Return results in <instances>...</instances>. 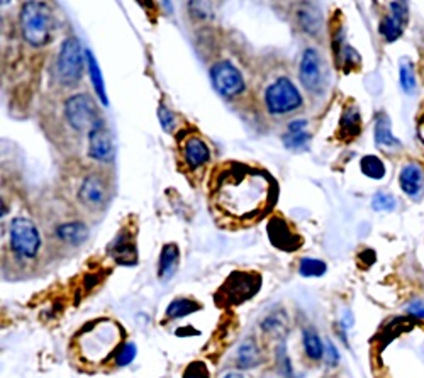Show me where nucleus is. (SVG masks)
Instances as JSON below:
<instances>
[{"instance_id": "f257e3e1", "label": "nucleus", "mask_w": 424, "mask_h": 378, "mask_svg": "<svg viewBox=\"0 0 424 378\" xmlns=\"http://www.w3.org/2000/svg\"><path fill=\"white\" fill-rule=\"evenodd\" d=\"M277 194V181L267 172L233 163L218 175L214 204L226 217L253 222L274 207Z\"/></svg>"}, {"instance_id": "f03ea898", "label": "nucleus", "mask_w": 424, "mask_h": 378, "mask_svg": "<svg viewBox=\"0 0 424 378\" xmlns=\"http://www.w3.org/2000/svg\"><path fill=\"white\" fill-rule=\"evenodd\" d=\"M21 26L24 39L31 46H44L51 37V14L46 3L26 2L22 6Z\"/></svg>"}, {"instance_id": "7ed1b4c3", "label": "nucleus", "mask_w": 424, "mask_h": 378, "mask_svg": "<svg viewBox=\"0 0 424 378\" xmlns=\"http://www.w3.org/2000/svg\"><path fill=\"white\" fill-rule=\"evenodd\" d=\"M261 285L260 275L249 271H234L231 273L224 285L219 289L215 300L221 305H236L256 296Z\"/></svg>"}, {"instance_id": "20e7f679", "label": "nucleus", "mask_w": 424, "mask_h": 378, "mask_svg": "<svg viewBox=\"0 0 424 378\" xmlns=\"http://www.w3.org/2000/svg\"><path fill=\"white\" fill-rule=\"evenodd\" d=\"M65 116L70 126L78 132H92L102 119L98 117L96 102L87 93H77L65 102Z\"/></svg>"}, {"instance_id": "39448f33", "label": "nucleus", "mask_w": 424, "mask_h": 378, "mask_svg": "<svg viewBox=\"0 0 424 378\" xmlns=\"http://www.w3.org/2000/svg\"><path fill=\"white\" fill-rule=\"evenodd\" d=\"M56 71L63 85H75L83 75V51L77 37H68L62 44L56 60Z\"/></svg>"}, {"instance_id": "423d86ee", "label": "nucleus", "mask_w": 424, "mask_h": 378, "mask_svg": "<svg viewBox=\"0 0 424 378\" xmlns=\"http://www.w3.org/2000/svg\"><path fill=\"white\" fill-rule=\"evenodd\" d=\"M267 109L272 114H287L302 105V97L289 78H279L265 93Z\"/></svg>"}, {"instance_id": "0eeeda50", "label": "nucleus", "mask_w": 424, "mask_h": 378, "mask_svg": "<svg viewBox=\"0 0 424 378\" xmlns=\"http://www.w3.org/2000/svg\"><path fill=\"white\" fill-rule=\"evenodd\" d=\"M41 246V237L34 222L26 217L14 219L10 224V248L17 256L34 258Z\"/></svg>"}, {"instance_id": "6e6552de", "label": "nucleus", "mask_w": 424, "mask_h": 378, "mask_svg": "<svg viewBox=\"0 0 424 378\" xmlns=\"http://www.w3.org/2000/svg\"><path fill=\"white\" fill-rule=\"evenodd\" d=\"M299 78L302 85L312 93L323 92L326 85V68L321 55L312 48L304 51L301 60V68H299Z\"/></svg>"}, {"instance_id": "1a4fd4ad", "label": "nucleus", "mask_w": 424, "mask_h": 378, "mask_svg": "<svg viewBox=\"0 0 424 378\" xmlns=\"http://www.w3.org/2000/svg\"><path fill=\"white\" fill-rule=\"evenodd\" d=\"M211 80L214 89L222 97H234L245 90L243 75L240 73L236 66L231 65L229 62H221L212 66Z\"/></svg>"}, {"instance_id": "9d476101", "label": "nucleus", "mask_w": 424, "mask_h": 378, "mask_svg": "<svg viewBox=\"0 0 424 378\" xmlns=\"http://www.w3.org/2000/svg\"><path fill=\"white\" fill-rule=\"evenodd\" d=\"M267 233L270 243L283 251H297L302 246V237L282 217H272L267 224Z\"/></svg>"}, {"instance_id": "9b49d317", "label": "nucleus", "mask_w": 424, "mask_h": 378, "mask_svg": "<svg viewBox=\"0 0 424 378\" xmlns=\"http://www.w3.org/2000/svg\"><path fill=\"white\" fill-rule=\"evenodd\" d=\"M89 154L94 160L102 161V163H111L114 160V141L112 136L105 127L104 120L97 124V127L89 134Z\"/></svg>"}, {"instance_id": "f8f14e48", "label": "nucleus", "mask_w": 424, "mask_h": 378, "mask_svg": "<svg viewBox=\"0 0 424 378\" xmlns=\"http://www.w3.org/2000/svg\"><path fill=\"white\" fill-rule=\"evenodd\" d=\"M389 7H391L392 14L380 22V28H378V31H380L382 36L385 37V41L394 43V41H397L400 36H403L404 28H406V24H407L409 3L407 2H391L389 3Z\"/></svg>"}, {"instance_id": "ddd939ff", "label": "nucleus", "mask_w": 424, "mask_h": 378, "mask_svg": "<svg viewBox=\"0 0 424 378\" xmlns=\"http://www.w3.org/2000/svg\"><path fill=\"white\" fill-rule=\"evenodd\" d=\"M78 199L89 209H100L107 200V185H105L104 179L96 175V173L87 177L80 185Z\"/></svg>"}, {"instance_id": "4468645a", "label": "nucleus", "mask_w": 424, "mask_h": 378, "mask_svg": "<svg viewBox=\"0 0 424 378\" xmlns=\"http://www.w3.org/2000/svg\"><path fill=\"white\" fill-rule=\"evenodd\" d=\"M400 188L411 199H418L424 187V172L418 163H409L399 175Z\"/></svg>"}, {"instance_id": "2eb2a0df", "label": "nucleus", "mask_w": 424, "mask_h": 378, "mask_svg": "<svg viewBox=\"0 0 424 378\" xmlns=\"http://www.w3.org/2000/svg\"><path fill=\"white\" fill-rule=\"evenodd\" d=\"M184 154L185 163L192 166V168H199V166L206 165L211 158V151L207 148V145L202 139L197 138V136H192V138L185 141Z\"/></svg>"}, {"instance_id": "dca6fc26", "label": "nucleus", "mask_w": 424, "mask_h": 378, "mask_svg": "<svg viewBox=\"0 0 424 378\" xmlns=\"http://www.w3.org/2000/svg\"><path fill=\"white\" fill-rule=\"evenodd\" d=\"M308 127V120L306 119H295L289 124V131L283 136V145L289 150H304L308 148L310 141V134L306 131Z\"/></svg>"}, {"instance_id": "f3484780", "label": "nucleus", "mask_w": 424, "mask_h": 378, "mask_svg": "<svg viewBox=\"0 0 424 378\" xmlns=\"http://www.w3.org/2000/svg\"><path fill=\"white\" fill-rule=\"evenodd\" d=\"M112 256L121 264H134L136 263V244L127 233H121L116 237L111 246Z\"/></svg>"}, {"instance_id": "a211bd4d", "label": "nucleus", "mask_w": 424, "mask_h": 378, "mask_svg": "<svg viewBox=\"0 0 424 378\" xmlns=\"http://www.w3.org/2000/svg\"><path fill=\"white\" fill-rule=\"evenodd\" d=\"M180 262L179 246L173 243L165 244L160 255V264H158V277L161 280H170L175 275Z\"/></svg>"}, {"instance_id": "6ab92c4d", "label": "nucleus", "mask_w": 424, "mask_h": 378, "mask_svg": "<svg viewBox=\"0 0 424 378\" xmlns=\"http://www.w3.org/2000/svg\"><path fill=\"white\" fill-rule=\"evenodd\" d=\"M56 233H58L60 240L68 244H75V246L85 243L87 237H89V228L83 222H67V224L60 226Z\"/></svg>"}, {"instance_id": "aec40b11", "label": "nucleus", "mask_w": 424, "mask_h": 378, "mask_svg": "<svg viewBox=\"0 0 424 378\" xmlns=\"http://www.w3.org/2000/svg\"><path fill=\"white\" fill-rule=\"evenodd\" d=\"M261 361V354L258 350V345L253 338H248L246 341L241 343L240 350H238V365L241 368H253Z\"/></svg>"}, {"instance_id": "412c9836", "label": "nucleus", "mask_w": 424, "mask_h": 378, "mask_svg": "<svg viewBox=\"0 0 424 378\" xmlns=\"http://www.w3.org/2000/svg\"><path fill=\"white\" fill-rule=\"evenodd\" d=\"M297 16L299 24L306 33L316 34L321 29V12L314 7V3H304Z\"/></svg>"}, {"instance_id": "4be33fe9", "label": "nucleus", "mask_w": 424, "mask_h": 378, "mask_svg": "<svg viewBox=\"0 0 424 378\" xmlns=\"http://www.w3.org/2000/svg\"><path fill=\"white\" fill-rule=\"evenodd\" d=\"M376 141L378 146L384 148H392V146H400V141L392 134L391 120L387 116L380 114L377 117L376 123Z\"/></svg>"}, {"instance_id": "5701e85b", "label": "nucleus", "mask_w": 424, "mask_h": 378, "mask_svg": "<svg viewBox=\"0 0 424 378\" xmlns=\"http://www.w3.org/2000/svg\"><path fill=\"white\" fill-rule=\"evenodd\" d=\"M85 58L87 63H89V75H90V80L94 83V89H96L98 99L102 100V104L109 105V99H107V93H105V85H104V78H102L100 73V68H98V63L96 60V56H94L92 51H85Z\"/></svg>"}, {"instance_id": "b1692460", "label": "nucleus", "mask_w": 424, "mask_h": 378, "mask_svg": "<svg viewBox=\"0 0 424 378\" xmlns=\"http://www.w3.org/2000/svg\"><path fill=\"white\" fill-rule=\"evenodd\" d=\"M302 343H304L306 354H308L310 360L319 361L321 358L324 357L323 341H321L319 334H317L314 329H304V332H302Z\"/></svg>"}, {"instance_id": "393cba45", "label": "nucleus", "mask_w": 424, "mask_h": 378, "mask_svg": "<svg viewBox=\"0 0 424 378\" xmlns=\"http://www.w3.org/2000/svg\"><path fill=\"white\" fill-rule=\"evenodd\" d=\"M360 168H362L363 175H366L369 179L373 180H382L385 175L384 161H382L378 156H373V154H366V156H363L362 161H360Z\"/></svg>"}, {"instance_id": "a878e982", "label": "nucleus", "mask_w": 424, "mask_h": 378, "mask_svg": "<svg viewBox=\"0 0 424 378\" xmlns=\"http://www.w3.org/2000/svg\"><path fill=\"white\" fill-rule=\"evenodd\" d=\"M200 305L197 302L191 300V298H175L172 304L166 307V316L172 319H179V317L188 316V314L199 311Z\"/></svg>"}, {"instance_id": "bb28decb", "label": "nucleus", "mask_w": 424, "mask_h": 378, "mask_svg": "<svg viewBox=\"0 0 424 378\" xmlns=\"http://www.w3.org/2000/svg\"><path fill=\"white\" fill-rule=\"evenodd\" d=\"M362 127V116L357 107H348L342 117V131L344 136H357Z\"/></svg>"}, {"instance_id": "cd10ccee", "label": "nucleus", "mask_w": 424, "mask_h": 378, "mask_svg": "<svg viewBox=\"0 0 424 378\" xmlns=\"http://www.w3.org/2000/svg\"><path fill=\"white\" fill-rule=\"evenodd\" d=\"M399 82L400 87L406 93L411 96L412 92L416 90V73H414V66L409 60H403L399 66Z\"/></svg>"}, {"instance_id": "c85d7f7f", "label": "nucleus", "mask_w": 424, "mask_h": 378, "mask_svg": "<svg viewBox=\"0 0 424 378\" xmlns=\"http://www.w3.org/2000/svg\"><path fill=\"white\" fill-rule=\"evenodd\" d=\"M326 263L321 262V260L304 258L301 260V264H299V273L302 277H321V275L326 273Z\"/></svg>"}, {"instance_id": "c756f323", "label": "nucleus", "mask_w": 424, "mask_h": 378, "mask_svg": "<svg viewBox=\"0 0 424 378\" xmlns=\"http://www.w3.org/2000/svg\"><path fill=\"white\" fill-rule=\"evenodd\" d=\"M372 207L378 213H392L397 207V200L394 195L385 194V192H377L372 199Z\"/></svg>"}, {"instance_id": "7c9ffc66", "label": "nucleus", "mask_w": 424, "mask_h": 378, "mask_svg": "<svg viewBox=\"0 0 424 378\" xmlns=\"http://www.w3.org/2000/svg\"><path fill=\"white\" fill-rule=\"evenodd\" d=\"M136 353H138V348H136L134 343H126L119 351H117L116 363L119 366H126L132 363V360L136 358Z\"/></svg>"}, {"instance_id": "2f4dec72", "label": "nucleus", "mask_w": 424, "mask_h": 378, "mask_svg": "<svg viewBox=\"0 0 424 378\" xmlns=\"http://www.w3.org/2000/svg\"><path fill=\"white\" fill-rule=\"evenodd\" d=\"M158 119H160L161 127H164V131L166 132L172 131L173 126H175V116H173V112L164 104H160V107H158Z\"/></svg>"}, {"instance_id": "473e14b6", "label": "nucleus", "mask_w": 424, "mask_h": 378, "mask_svg": "<svg viewBox=\"0 0 424 378\" xmlns=\"http://www.w3.org/2000/svg\"><path fill=\"white\" fill-rule=\"evenodd\" d=\"M184 378H209V370L202 361L191 363L184 372Z\"/></svg>"}, {"instance_id": "72a5a7b5", "label": "nucleus", "mask_w": 424, "mask_h": 378, "mask_svg": "<svg viewBox=\"0 0 424 378\" xmlns=\"http://www.w3.org/2000/svg\"><path fill=\"white\" fill-rule=\"evenodd\" d=\"M342 53H339V56L343 58V65H344V70H346V66H357L360 63V56L358 53L353 50V48L346 46V44H343L342 50H339Z\"/></svg>"}, {"instance_id": "f704fd0d", "label": "nucleus", "mask_w": 424, "mask_h": 378, "mask_svg": "<svg viewBox=\"0 0 424 378\" xmlns=\"http://www.w3.org/2000/svg\"><path fill=\"white\" fill-rule=\"evenodd\" d=\"M407 312L411 314V316L419 317V319H424V302H421V300L411 302V305L407 307Z\"/></svg>"}, {"instance_id": "c9c22d12", "label": "nucleus", "mask_w": 424, "mask_h": 378, "mask_svg": "<svg viewBox=\"0 0 424 378\" xmlns=\"http://www.w3.org/2000/svg\"><path fill=\"white\" fill-rule=\"evenodd\" d=\"M326 351H328V360H329V363H333V365H335L336 361H338V353H336V348H335V345H333L331 341H328L326 343Z\"/></svg>"}, {"instance_id": "e433bc0d", "label": "nucleus", "mask_w": 424, "mask_h": 378, "mask_svg": "<svg viewBox=\"0 0 424 378\" xmlns=\"http://www.w3.org/2000/svg\"><path fill=\"white\" fill-rule=\"evenodd\" d=\"M222 378H245V377L240 375V373H228V375H224Z\"/></svg>"}]
</instances>
